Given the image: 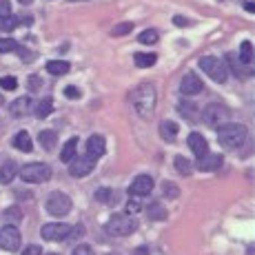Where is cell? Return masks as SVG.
I'll list each match as a JSON object with an SVG mask.
<instances>
[{
    "instance_id": "1",
    "label": "cell",
    "mask_w": 255,
    "mask_h": 255,
    "mask_svg": "<svg viewBox=\"0 0 255 255\" xmlns=\"http://www.w3.org/2000/svg\"><path fill=\"white\" fill-rule=\"evenodd\" d=\"M155 102H158V96H155V87L151 82H142L133 89L131 93V105L138 111L140 118H151L155 114Z\"/></svg>"
},
{
    "instance_id": "2",
    "label": "cell",
    "mask_w": 255,
    "mask_h": 255,
    "mask_svg": "<svg viewBox=\"0 0 255 255\" xmlns=\"http://www.w3.org/2000/svg\"><path fill=\"white\" fill-rule=\"evenodd\" d=\"M249 131L244 125H235V122H224L222 127H218V142L224 149H240L247 142Z\"/></svg>"
},
{
    "instance_id": "3",
    "label": "cell",
    "mask_w": 255,
    "mask_h": 255,
    "mask_svg": "<svg viewBox=\"0 0 255 255\" xmlns=\"http://www.w3.org/2000/svg\"><path fill=\"white\" fill-rule=\"evenodd\" d=\"M138 229V222L131 213H116L109 218L107 222V233L114 235V238H127Z\"/></svg>"
},
{
    "instance_id": "4",
    "label": "cell",
    "mask_w": 255,
    "mask_h": 255,
    "mask_svg": "<svg viewBox=\"0 0 255 255\" xmlns=\"http://www.w3.org/2000/svg\"><path fill=\"white\" fill-rule=\"evenodd\" d=\"M229 109L222 105V102H211L207 105L202 111H200V118H202V122L211 129H218V127H222L224 122L229 120Z\"/></svg>"
},
{
    "instance_id": "5",
    "label": "cell",
    "mask_w": 255,
    "mask_h": 255,
    "mask_svg": "<svg viewBox=\"0 0 255 255\" xmlns=\"http://www.w3.org/2000/svg\"><path fill=\"white\" fill-rule=\"evenodd\" d=\"M20 178L24 182H31V184H42L51 180V166L42 164V162H31V164H24L20 169Z\"/></svg>"
},
{
    "instance_id": "6",
    "label": "cell",
    "mask_w": 255,
    "mask_h": 255,
    "mask_svg": "<svg viewBox=\"0 0 255 255\" xmlns=\"http://www.w3.org/2000/svg\"><path fill=\"white\" fill-rule=\"evenodd\" d=\"M200 67H202V71L207 73L211 80L227 82L229 71H227V62L224 60H220V58H215V56H204V58H200Z\"/></svg>"
},
{
    "instance_id": "7",
    "label": "cell",
    "mask_w": 255,
    "mask_h": 255,
    "mask_svg": "<svg viewBox=\"0 0 255 255\" xmlns=\"http://www.w3.org/2000/svg\"><path fill=\"white\" fill-rule=\"evenodd\" d=\"M47 211L49 215H53V218H65L67 213L71 211V198L65 193H51L47 200Z\"/></svg>"
},
{
    "instance_id": "8",
    "label": "cell",
    "mask_w": 255,
    "mask_h": 255,
    "mask_svg": "<svg viewBox=\"0 0 255 255\" xmlns=\"http://www.w3.org/2000/svg\"><path fill=\"white\" fill-rule=\"evenodd\" d=\"M93 166H96V158L89 153L85 155H73L71 162H69V173L73 175V178H85V175H89L93 171Z\"/></svg>"
},
{
    "instance_id": "9",
    "label": "cell",
    "mask_w": 255,
    "mask_h": 255,
    "mask_svg": "<svg viewBox=\"0 0 255 255\" xmlns=\"http://www.w3.org/2000/svg\"><path fill=\"white\" fill-rule=\"evenodd\" d=\"M69 229H71V224H65V222H49V224H42L40 235H42V240L56 242V240H65L67 233H69Z\"/></svg>"
},
{
    "instance_id": "10",
    "label": "cell",
    "mask_w": 255,
    "mask_h": 255,
    "mask_svg": "<svg viewBox=\"0 0 255 255\" xmlns=\"http://www.w3.org/2000/svg\"><path fill=\"white\" fill-rule=\"evenodd\" d=\"M20 244H22V240H20V231H18L16 227H4L2 231H0V247L4 249V251H18L20 249Z\"/></svg>"
},
{
    "instance_id": "11",
    "label": "cell",
    "mask_w": 255,
    "mask_h": 255,
    "mask_svg": "<svg viewBox=\"0 0 255 255\" xmlns=\"http://www.w3.org/2000/svg\"><path fill=\"white\" fill-rule=\"evenodd\" d=\"M129 191L133 198H144V195H149L151 191H153V178H151V175H138V178L131 182Z\"/></svg>"
},
{
    "instance_id": "12",
    "label": "cell",
    "mask_w": 255,
    "mask_h": 255,
    "mask_svg": "<svg viewBox=\"0 0 255 255\" xmlns=\"http://www.w3.org/2000/svg\"><path fill=\"white\" fill-rule=\"evenodd\" d=\"M180 91H182V96H198L202 91V80L193 71H189L180 82Z\"/></svg>"
},
{
    "instance_id": "13",
    "label": "cell",
    "mask_w": 255,
    "mask_h": 255,
    "mask_svg": "<svg viewBox=\"0 0 255 255\" xmlns=\"http://www.w3.org/2000/svg\"><path fill=\"white\" fill-rule=\"evenodd\" d=\"M222 166V155H215V153H202L198 155V169L200 171H215Z\"/></svg>"
},
{
    "instance_id": "14",
    "label": "cell",
    "mask_w": 255,
    "mask_h": 255,
    "mask_svg": "<svg viewBox=\"0 0 255 255\" xmlns=\"http://www.w3.org/2000/svg\"><path fill=\"white\" fill-rule=\"evenodd\" d=\"M186 144H189V149L193 151L195 155H202V153H207L209 151V144H207V140L202 138V133H189V138H186Z\"/></svg>"
},
{
    "instance_id": "15",
    "label": "cell",
    "mask_w": 255,
    "mask_h": 255,
    "mask_svg": "<svg viewBox=\"0 0 255 255\" xmlns=\"http://www.w3.org/2000/svg\"><path fill=\"white\" fill-rule=\"evenodd\" d=\"M105 151H107V142L102 135H91L89 142H87V153L93 155V158H100V155H105Z\"/></svg>"
},
{
    "instance_id": "16",
    "label": "cell",
    "mask_w": 255,
    "mask_h": 255,
    "mask_svg": "<svg viewBox=\"0 0 255 255\" xmlns=\"http://www.w3.org/2000/svg\"><path fill=\"white\" fill-rule=\"evenodd\" d=\"M31 98H18V100H13L11 105H9V111H11V116L20 118V116H27L29 111H31Z\"/></svg>"
},
{
    "instance_id": "17",
    "label": "cell",
    "mask_w": 255,
    "mask_h": 255,
    "mask_svg": "<svg viewBox=\"0 0 255 255\" xmlns=\"http://www.w3.org/2000/svg\"><path fill=\"white\" fill-rule=\"evenodd\" d=\"M16 173H18V166L13 160H7L2 166H0V182L2 184H9L13 178H16Z\"/></svg>"
},
{
    "instance_id": "18",
    "label": "cell",
    "mask_w": 255,
    "mask_h": 255,
    "mask_svg": "<svg viewBox=\"0 0 255 255\" xmlns=\"http://www.w3.org/2000/svg\"><path fill=\"white\" fill-rule=\"evenodd\" d=\"M13 146H16L18 151H27V153L33 149V142H31V138H29L27 131H18L16 138H13Z\"/></svg>"
},
{
    "instance_id": "19",
    "label": "cell",
    "mask_w": 255,
    "mask_h": 255,
    "mask_svg": "<svg viewBox=\"0 0 255 255\" xmlns=\"http://www.w3.org/2000/svg\"><path fill=\"white\" fill-rule=\"evenodd\" d=\"M69 62L65 60H49L47 62V71L51 73V76H65V73H69Z\"/></svg>"
},
{
    "instance_id": "20",
    "label": "cell",
    "mask_w": 255,
    "mask_h": 255,
    "mask_svg": "<svg viewBox=\"0 0 255 255\" xmlns=\"http://www.w3.org/2000/svg\"><path fill=\"white\" fill-rule=\"evenodd\" d=\"M238 60L242 62L244 67H249L253 62V45L249 40H244L242 45H240V56H238Z\"/></svg>"
},
{
    "instance_id": "21",
    "label": "cell",
    "mask_w": 255,
    "mask_h": 255,
    "mask_svg": "<svg viewBox=\"0 0 255 255\" xmlns=\"http://www.w3.org/2000/svg\"><path fill=\"white\" fill-rule=\"evenodd\" d=\"M180 114H182L189 122H198V118H200V109L193 105V102H182V105H180Z\"/></svg>"
},
{
    "instance_id": "22",
    "label": "cell",
    "mask_w": 255,
    "mask_h": 255,
    "mask_svg": "<svg viewBox=\"0 0 255 255\" xmlns=\"http://www.w3.org/2000/svg\"><path fill=\"white\" fill-rule=\"evenodd\" d=\"M133 60H135V67H140V69H146V67L155 65L158 56H155V53H142V51H138L133 56Z\"/></svg>"
},
{
    "instance_id": "23",
    "label": "cell",
    "mask_w": 255,
    "mask_h": 255,
    "mask_svg": "<svg viewBox=\"0 0 255 255\" xmlns=\"http://www.w3.org/2000/svg\"><path fill=\"white\" fill-rule=\"evenodd\" d=\"M160 133H162L164 140L173 142L175 135H178V125H175V122H171V120H166V122H162V125H160Z\"/></svg>"
},
{
    "instance_id": "24",
    "label": "cell",
    "mask_w": 255,
    "mask_h": 255,
    "mask_svg": "<svg viewBox=\"0 0 255 255\" xmlns=\"http://www.w3.org/2000/svg\"><path fill=\"white\" fill-rule=\"evenodd\" d=\"M76 149H78V140H76V138H71L65 146H62V151H60V160H62V162L69 164V162H71V158L76 155Z\"/></svg>"
},
{
    "instance_id": "25",
    "label": "cell",
    "mask_w": 255,
    "mask_h": 255,
    "mask_svg": "<svg viewBox=\"0 0 255 255\" xmlns=\"http://www.w3.org/2000/svg\"><path fill=\"white\" fill-rule=\"evenodd\" d=\"M38 140H40V146L45 151H51L53 146H56V131H40V135H38Z\"/></svg>"
},
{
    "instance_id": "26",
    "label": "cell",
    "mask_w": 255,
    "mask_h": 255,
    "mask_svg": "<svg viewBox=\"0 0 255 255\" xmlns=\"http://www.w3.org/2000/svg\"><path fill=\"white\" fill-rule=\"evenodd\" d=\"M51 111H53V100L51 98H42V100L38 102V107H36V116L38 118H47Z\"/></svg>"
},
{
    "instance_id": "27",
    "label": "cell",
    "mask_w": 255,
    "mask_h": 255,
    "mask_svg": "<svg viewBox=\"0 0 255 255\" xmlns=\"http://www.w3.org/2000/svg\"><path fill=\"white\" fill-rule=\"evenodd\" d=\"M173 164H175V169H178L182 175H191V173H193V164H191L186 158H182V155H175V162Z\"/></svg>"
},
{
    "instance_id": "28",
    "label": "cell",
    "mask_w": 255,
    "mask_h": 255,
    "mask_svg": "<svg viewBox=\"0 0 255 255\" xmlns=\"http://www.w3.org/2000/svg\"><path fill=\"white\" fill-rule=\"evenodd\" d=\"M146 215H149V220H164L166 218V209H162V204L153 202L149 209H146Z\"/></svg>"
},
{
    "instance_id": "29",
    "label": "cell",
    "mask_w": 255,
    "mask_h": 255,
    "mask_svg": "<svg viewBox=\"0 0 255 255\" xmlns=\"http://www.w3.org/2000/svg\"><path fill=\"white\" fill-rule=\"evenodd\" d=\"M158 31H155V29H146V31H142L140 33V38L138 40L142 42V45H155V42H158Z\"/></svg>"
},
{
    "instance_id": "30",
    "label": "cell",
    "mask_w": 255,
    "mask_h": 255,
    "mask_svg": "<svg viewBox=\"0 0 255 255\" xmlns=\"http://www.w3.org/2000/svg\"><path fill=\"white\" fill-rule=\"evenodd\" d=\"M18 49V42L13 40V38H0V53H11Z\"/></svg>"
},
{
    "instance_id": "31",
    "label": "cell",
    "mask_w": 255,
    "mask_h": 255,
    "mask_svg": "<svg viewBox=\"0 0 255 255\" xmlns=\"http://www.w3.org/2000/svg\"><path fill=\"white\" fill-rule=\"evenodd\" d=\"M96 198L100 200V202H116V193L111 189H105V186L96 191Z\"/></svg>"
},
{
    "instance_id": "32",
    "label": "cell",
    "mask_w": 255,
    "mask_h": 255,
    "mask_svg": "<svg viewBox=\"0 0 255 255\" xmlns=\"http://www.w3.org/2000/svg\"><path fill=\"white\" fill-rule=\"evenodd\" d=\"M162 193L166 195V198H178L180 195V189L175 182H162Z\"/></svg>"
},
{
    "instance_id": "33",
    "label": "cell",
    "mask_w": 255,
    "mask_h": 255,
    "mask_svg": "<svg viewBox=\"0 0 255 255\" xmlns=\"http://www.w3.org/2000/svg\"><path fill=\"white\" fill-rule=\"evenodd\" d=\"M0 87H2L4 91H13L18 87V80L13 76H2L0 78Z\"/></svg>"
},
{
    "instance_id": "34",
    "label": "cell",
    "mask_w": 255,
    "mask_h": 255,
    "mask_svg": "<svg viewBox=\"0 0 255 255\" xmlns=\"http://www.w3.org/2000/svg\"><path fill=\"white\" fill-rule=\"evenodd\" d=\"M129 31H133V22H120V24H116L114 27V36H127Z\"/></svg>"
},
{
    "instance_id": "35",
    "label": "cell",
    "mask_w": 255,
    "mask_h": 255,
    "mask_svg": "<svg viewBox=\"0 0 255 255\" xmlns=\"http://www.w3.org/2000/svg\"><path fill=\"white\" fill-rule=\"evenodd\" d=\"M16 18L9 13V16H0V29H4V31H11L13 27H16Z\"/></svg>"
},
{
    "instance_id": "36",
    "label": "cell",
    "mask_w": 255,
    "mask_h": 255,
    "mask_svg": "<svg viewBox=\"0 0 255 255\" xmlns=\"http://www.w3.org/2000/svg\"><path fill=\"white\" fill-rule=\"evenodd\" d=\"M82 235H85V227H80V224H78V227L69 229V233H67L65 240H78V238H82Z\"/></svg>"
},
{
    "instance_id": "37",
    "label": "cell",
    "mask_w": 255,
    "mask_h": 255,
    "mask_svg": "<svg viewBox=\"0 0 255 255\" xmlns=\"http://www.w3.org/2000/svg\"><path fill=\"white\" fill-rule=\"evenodd\" d=\"M71 255H93V249L87 247V244H78V247L73 249Z\"/></svg>"
},
{
    "instance_id": "38",
    "label": "cell",
    "mask_w": 255,
    "mask_h": 255,
    "mask_svg": "<svg viewBox=\"0 0 255 255\" xmlns=\"http://www.w3.org/2000/svg\"><path fill=\"white\" fill-rule=\"evenodd\" d=\"M22 255H42V247L40 244H29Z\"/></svg>"
},
{
    "instance_id": "39",
    "label": "cell",
    "mask_w": 255,
    "mask_h": 255,
    "mask_svg": "<svg viewBox=\"0 0 255 255\" xmlns=\"http://www.w3.org/2000/svg\"><path fill=\"white\" fill-rule=\"evenodd\" d=\"M40 85H42L40 76H29V89H31V91H38V89H40Z\"/></svg>"
},
{
    "instance_id": "40",
    "label": "cell",
    "mask_w": 255,
    "mask_h": 255,
    "mask_svg": "<svg viewBox=\"0 0 255 255\" xmlns=\"http://www.w3.org/2000/svg\"><path fill=\"white\" fill-rule=\"evenodd\" d=\"M11 13V4L9 0H0V16H9Z\"/></svg>"
},
{
    "instance_id": "41",
    "label": "cell",
    "mask_w": 255,
    "mask_h": 255,
    "mask_svg": "<svg viewBox=\"0 0 255 255\" xmlns=\"http://www.w3.org/2000/svg\"><path fill=\"white\" fill-rule=\"evenodd\" d=\"M4 218H11V220H20V211H18L16 207H13V209L4 211Z\"/></svg>"
},
{
    "instance_id": "42",
    "label": "cell",
    "mask_w": 255,
    "mask_h": 255,
    "mask_svg": "<svg viewBox=\"0 0 255 255\" xmlns=\"http://www.w3.org/2000/svg\"><path fill=\"white\" fill-rule=\"evenodd\" d=\"M65 96H67V98H80V89H76V87H67V89H65Z\"/></svg>"
},
{
    "instance_id": "43",
    "label": "cell",
    "mask_w": 255,
    "mask_h": 255,
    "mask_svg": "<svg viewBox=\"0 0 255 255\" xmlns=\"http://www.w3.org/2000/svg\"><path fill=\"white\" fill-rule=\"evenodd\" d=\"M142 207H140V204L138 202H135V200H131V202L129 204H127V211H129V213H138V211H140Z\"/></svg>"
},
{
    "instance_id": "44",
    "label": "cell",
    "mask_w": 255,
    "mask_h": 255,
    "mask_svg": "<svg viewBox=\"0 0 255 255\" xmlns=\"http://www.w3.org/2000/svg\"><path fill=\"white\" fill-rule=\"evenodd\" d=\"M173 22L178 24V27H184V24H186V20H184V18H180V16H175V18H173Z\"/></svg>"
},
{
    "instance_id": "45",
    "label": "cell",
    "mask_w": 255,
    "mask_h": 255,
    "mask_svg": "<svg viewBox=\"0 0 255 255\" xmlns=\"http://www.w3.org/2000/svg\"><path fill=\"white\" fill-rule=\"evenodd\" d=\"M244 7H247V11H253V9H255V4H253V2H247V4H244Z\"/></svg>"
},
{
    "instance_id": "46",
    "label": "cell",
    "mask_w": 255,
    "mask_h": 255,
    "mask_svg": "<svg viewBox=\"0 0 255 255\" xmlns=\"http://www.w3.org/2000/svg\"><path fill=\"white\" fill-rule=\"evenodd\" d=\"M20 4H31V0H18Z\"/></svg>"
},
{
    "instance_id": "47",
    "label": "cell",
    "mask_w": 255,
    "mask_h": 255,
    "mask_svg": "<svg viewBox=\"0 0 255 255\" xmlns=\"http://www.w3.org/2000/svg\"><path fill=\"white\" fill-rule=\"evenodd\" d=\"M2 102H4V100H2V96H0V105H2Z\"/></svg>"
},
{
    "instance_id": "48",
    "label": "cell",
    "mask_w": 255,
    "mask_h": 255,
    "mask_svg": "<svg viewBox=\"0 0 255 255\" xmlns=\"http://www.w3.org/2000/svg\"><path fill=\"white\" fill-rule=\"evenodd\" d=\"M49 255H58V253H49Z\"/></svg>"
}]
</instances>
